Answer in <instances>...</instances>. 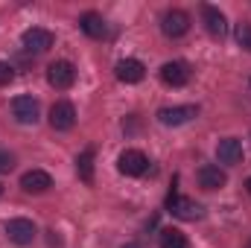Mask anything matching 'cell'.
Segmentation results:
<instances>
[{"mask_svg":"<svg viewBox=\"0 0 251 248\" xmlns=\"http://www.w3.org/2000/svg\"><path fill=\"white\" fill-rule=\"evenodd\" d=\"M47 82H50L56 91L73 88V82H76V67H73V62H67V59L53 62L50 67H47Z\"/></svg>","mask_w":251,"mask_h":248,"instance_id":"1","label":"cell"},{"mask_svg":"<svg viewBox=\"0 0 251 248\" xmlns=\"http://www.w3.org/2000/svg\"><path fill=\"white\" fill-rule=\"evenodd\" d=\"M167 207H170V213H173V216H178V219H187V222L201 219V204H199V201H193V198H187V196H178L176 190L170 193Z\"/></svg>","mask_w":251,"mask_h":248,"instance_id":"2","label":"cell"},{"mask_svg":"<svg viewBox=\"0 0 251 248\" xmlns=\"http://www.w3.org/2000/svg\"><path fill=\"white\" fill-rule=\"evenodd\" d=\"M117 170L123 175H143L149 170V158L140 149H126L123 155L117 158Z\"/></svg>","mask_w":251,"mask_h":248,"instance_id":"3","label":"cell"},{"mask_svg":"<svg viewBox=\"0 0 251 248\" xmlns=\"http://www.w3.org/2000/svg\"><path fill=\"white\" fill-rule=\"evenodd\" d=\"M161 29H164V35H170V38H181V35L190 29V15L187 12H181V9H170V12H164V18H161Z\"/></svg>","mask_w":251,"mask_h":248,"instance_id":"4","label":"cell"},{"mask_svg":"<svg viewBox=\"0 0 251 248\" xmlns=\"http://www.w3.org/2000/svg\"><path fill=\"white\" fill-rule=\"evenodd\" d=\"M53 32L50 29H41V26H32V29H26L24 35H21V44L29 50V53H44V50H50L53 47Z\"/></svg>","mask_w":251,"mask_h":248,"instance_id":"5","label":"cell"},{"mask_svg":"<svg viewBox=\"0 0 251 248\" xmlns=\"http://www.w3.org/2000/svg\"><path fill=\"white\" fill-rule=\"evenodd\" d=\"M35 225L29 222V219H9L6 222V237L15 243V246H29L32 240H35Z\"/></svg>","mask_w":251,"mask_h":248,"instance_id":"6","label":"cell"},{"mask_svg":"<svg viewBox=\"0 0 251 248\" xmlns=\"http://www.w3.org/2000/svg\"><path fill=\"white\" fill-rule=\"evenodd\" d=\"M161 82L170 88H184L190 82V67L184 62H167L161 67Z\"/></svg>","mask_w":251,"mask_h":248,"instance_id":"7","label":"cell"},{"mask_svg":"<svg viewBox=\"0 0 251 248\" xmlns=\"http://www.w3.org/2000/svg\"><path fill=\"white\" fill-rule=\"evenodd\" d=\"M76 123V108L70 105V102H56L53 108H50V125L56 128V131H67V128H73Z\"/></svg>","mask_w":251,"mask_h":248,"instance_id":"8","label":"cell"},{"mask_svg":"<svg viewBox=\"0 0 251 248\" xmlns=\"http://www.w3.org/2000/svg\"><path fill=\"white\" fill-rule=\"evenodd\" d=\"M196 114H199V111H196L193 105H173V108H161V111H158V120L164 125H184V123H190Z\"/></svg>","mask_w":251,"mask_h":248,"instance_id":"9","label":"cell"},{"mask_svg":"<svg viewBox=\"0 0 251 248\" xmlns=\"http://www.w3.org/2000/svg\"><path fill=\"white\" fill-rule=\"evenodd\" d=\"M12 114L18 123H35L38 120V102L32 97H15L12 99Z\"/></svg>","mask_w":251,"mask_h":248,"instance_id":"10","label":"cell"},{"mask_svg":"<svg viewBox=\"0 0 251 248\" xmlns=\"http://www.w3.org/2000/svg\"><path fill=\"white\" fill-rule=\"evenodd\" d=\"M143 76H146L143 62H137V59H123V62H117V79H120V82L137 85V82H143Z\"/></svg>","mask_w":251,"mask_h":248,"instance_id":"11","label":"cell"},{"mask_svg":"<svg viewBox=\"0 0 251 248\" xmlns=\"http://www.w3.org/2000/svg\"><path fill=\"white\" fill-rule=\"evenodd\" d=\"M21 187H24L26 193H47V190L53 187V178H50V173H44V170H29V173L21 175Z\"/></svg>","mask_w":251,"mask_h":248,"instance_id":"12","label":"cell"},{"mask_svg":"<svg viewBox=\"0 0 251 248\" xmlns=\"http://www.w3.org/2000/svg\"><path fill=\"white\" fill-rule=\"evenodd\" d=\"M201 18H204V26H207V32L213 38H222L228 32V21L216 6H201Z\"/></svg>","mask_w":251,"mask_h":248,"instance_id":"13","label":"cell"},{"mask_svg":"<svg viewBox=\"0 0 251 248\" xmlns=\"http://www.w3.org/2000/svg\"><path fill=\"white\" fill-rule=\"evenodd\" d=\"M196 178H199V184L204 187V190H222V187L228 184V175L219 167H213V164H204Z\"/></svg>","mask_w":251,"mask_h":248,"instance_id":"14","label":"cell"},{"mask_svg":"<svg viewBox=\"0 0 251 248\" xmlns=\"http://www.w3.org/2000/svg\"><path fill=\"white\" fill-rule=\"evenodd\" d=\"M216 158H219L222 164H240V161H243V143H240L237 137H225V140H219V146H216Z\"/></svg>","mask_w":251,"mask_h":248,"instance_id":"15","label":"cell"},{"mask_svg":"<svg viewBox=\"0 0 251 248\" xmlns=\"http://www.w3.org/2000/svg\"><path fill=\"white\" fill-rule=\"evenodd\" d=\"M79 26H82V32L91 35V38H102V35H105V21H102V15H97V12H85V15L79 18Z\"/></svg>","mask_w":251,"mask_h":248,"instance_id":"16","label":"cell"},{"mask_svg":"<svg viewBox=\"0 0 251 248\" xmlns=\"http://www.w3.org/2000/svg\"><path fill=\"white\" fill-rule=\"evenodd\" d=\"M76 173L85 184H94V149H85L79 158H76Z\"/></svg>","mask_w":251,"mask_h":248,"instance_id":"17","label":"cell"},{"mask_svg":"<svg viewBox=\"0 0 251 248\" xmlns=\"http://www.w3.org/2000/svg\"><path fill=\"white\" fill-rule=\"evenodd\" d=\"M161 248H187V237L178 228H164L161 231Z\"/></svg>","mask_w":251,"mask_h":248,"instance_id":"18","label":"cell"},{"mask_svg":"<svg viewBox=\"0 0 251 248\" xmlns=\"http://www.w3.org/2000/svg\"><path fill=\"white\" fill-rule=\"evenodd\" d=\"M237 41H240V47H246L251 53V24H240L237 26Z\"/></svg>","mask_w":251,"mask_h":248,"instance_id":"19","label":"cell"},{"mask_svg":"<svg viewBox=\"0 0 251 248\" xmlns=\"http://www.w3.org/2000/svg\"><path fill=\"white\" fill-rule=\"evenodd\" d=\"M12 167H15V155L6 152V149H0V173H9Z\"/></svg>","mask_w":251,"mask_h":248,"instance_id":"20","label":"cell"},{"mask_svg":"<svg viewBox=\"0 0 251 248\" xmlns=\"http://www.w3.org/2000/svg\"><path fill=\"white\" fill-rule=\"evenodd\" d=\"M15 79V70H12V64L9 62H0V85H9Z\"/></svg>","mask_w":251,"mask_h":248,"instance_id":"21","label":"cell"},{"mask_svg":"<svg viewBox=\"0 0 251 248\" xmlns=\"http://www.w3.org/2000/svg\"><path fill=\"white\" fill-rule=\"evenodd\" d=\"M123 248H140V246H137V243H126Z\"/></svg>","mask_w":251,"mask_h":248,"instance_id":"22","label":"cell"},{"mask_svg":"<svg viewBox=\"0 0 251 248\" xmlns=\"http://www.w3.org/2000/svg\"><path fill=\"white\" fill-rule=\"evenodd\" d=\"M246 190H249V196H251V178H249V181H246Z\"/></svg>","mask_w":251,"mask_h":248,"instance_id":"23","label":"cell"},{"mask_svg":"<svg viewBox=\"0 0 251 248\" xmlns=\"http://www.w3.org/2000/svg\"><path fill=\"white\" fill-rule=\"evenodd\" d=\"M0 196H3V184H0Z\"/></svg>","mask_w":251,"mask_h":248,"instance_id":"24","label":"cell"},{"mask_svg":"<svg viewBox=\"0 0 251 248\" xmlns=\"http://www.w3.org/2000/svg\"><path fill=\"white\" fill-rule=\"evenodd\" d=\"M249 248H251V240H249Z\"/></svg>","mask_w":251,"mask_h":248,"instance_id":"25","label":"cell"}]
</instances>
